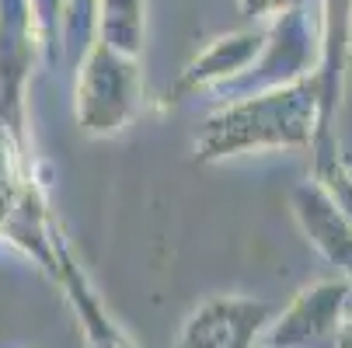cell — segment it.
Instances as JSON below:
<instances>
[{
  "mask_svg": "<svg viewBox=\"0 0 352 348\" xmlns=\"http://www.w3.org/2000/svg\"><path fill=\"white\" fill-rule=\"evenodd\" d=\"M269 310L251 300H213L199 310L185 334L182 348H248L251 334L262 327Z\"/></svg>",
  "mask_w": 352,
  "mask_h": 348,
  "instance_id": "cell-3",
  "label": "cell"
},
{
  "mask_svg": "<svg viewBox=\"0 0 352 348\" xmlns=\"http://www.w3.org/2000/svg\"><path fill=\"white\" fill-rule=\"evenodd\" d=\"M262 49H265V32H241V35L220 38L195 63H188V70L175 84V94H188L195 87L227 84V80L244 77V70H251V63L258 60Z\"/></svg>",
  "mask_w": 352,
  "mask_h": 348,
  "instance_id": "cell-4",
  "label": "cell"
},
{
  "mask_svg": "<svg viewBox=\"0 0 352 348\" xmlns=\"http://www.w3.org/2000/svg\"><path fill=\"white\" fill-rule=\"evenodd\" d=\"M140 102V73L133 56L112 49L109 42L98 45L84 63L77 87V112L84 129L91 132H119Z\"/></svg>",
  "mask_w": 352,
  "mask_h": 348,
  "instance_id": "cell-2",
  "label": "cell"
},
{
  "mask_svg": "<svg viewBox=\"0 0 352 348\" xmlns=\"http://www.w3.org/2000/svg\"><path fill=\"white\" fill-rule=\"evenodd\" d=\"M321 108L318 80L279 84L265 94L241 97V102L210 115L195 150L203 161L244 154V150H272V146H304L314 136Z\"/></svg>",
  "mask_w": 352,
  "mask_h": 348,
  "instance_id": "cell-1",
  "label": "cell"
}]
</instances>
